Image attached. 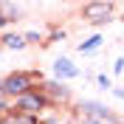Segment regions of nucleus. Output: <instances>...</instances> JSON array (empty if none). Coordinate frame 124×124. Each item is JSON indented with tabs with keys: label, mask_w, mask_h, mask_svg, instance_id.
Listing matches in <instances>:
<instances>
[{
	"label": "nucleus",
	"mask_w": 124,
	"mask_h": 124,
	"mask_svg": "<svg viewBox=\"0 0 124 124\" xmlns=\"http://www.w3.org/2000/svg\"><path fill=\"white\" fill-rule=\"evenodd\" d=\"M110 6H101V3H96V6H87V17H90L93 23H101V17H107Z\"/></svg>",
	"instance_id": "f257e3e1"
},
{
	"label": "nucleus",
	"mask_w": 124,
	"mask_h": 124,
	"mask_svg": "<svg viewBox=\"0 0 124 124\" xmlns=\"http://www.w3.org/2000/svg\"><path fill=\"white\" fill-rule=\"evenodd\" d=\"M56 73H59V76H76V68H73V65H70V62L68 59H59V62H56Z\"/></svg>",
	"instance_id": "f03ea898"
},
{
	"label": "nucleus",
	"mask_w": 124,
	"mask_h": 124,
	"mask_svg": "<svg viewBox=\"0 0 124 124\" xmlns=\"http://www.w3.org/2000/svg\"><path fill=\"white\" fill-rule=\"evenodd\" d=\"M20 107L28 110V113H37L39 110V99L37 96H23V99H20Z\"/></svg>",
	"instance_id": "7ed1b4c3"
},
{
	"label": "nucleus",
	"mask_w": 124,
	"mask_h": 124,
	"mask_svg": "<svg viewBox=\"0 0 124 124\" xmlns=\"http://www.w3.org/2000/svg\"><path fill=\"white\" fill-rule=\"evenodd\" d=\"M23 87H25V76H11V79L6 82V90H8V93H20Z\"/></svg>",
	"instance_id": "20e7f679"
},
{
	"label": "nucleus",
	"mask_w": 124,
	"mask_h": 124,
	"mask_svg": "<svg viewBox=\"0 0 124 124\" xmlns=\"http://www.w3.org/2000/svg\"><path fill=\"white\" fill-rule=\"evenodd\" d=\"M6 45L8 48H23V39L20 37H6Z\"/></svg>",
	"instance_id": "39448f33"
},
{
	"label": "nucleus",
	"mask_w": 124,
	"mask_h": 124,
	"mask_svg": "<svg viewBox=\"0 0 124 124\" xmlns=\"http://www.w3.org/2000/svg\"><path fill=\"white\" fill-rule=\"evenodd\" d=\"M99 42H101L99 37H93L90 42H85V45H82V51H93V48H99Z\"/></svg>",
	"instance_id": "423d86ee"
},
{
	"label": "nucleus",
	"mask_w": 124,
	"mask_h": 124,
	"mask_svg": "<svg viewBox=\"0 0 124 124\" xmlns=\"http://www.w3.org/2000/svg\"><path fill=\"white\" fill-rule=\"evenodd\" d=\"M3 23H6V20H3V17H0V25H3Z\"/></svg>",
	"instance_id": "0eeeda50"
}]
</instances>
